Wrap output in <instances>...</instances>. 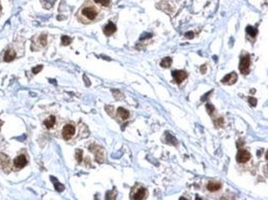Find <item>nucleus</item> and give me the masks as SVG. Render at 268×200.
Returning a JSON list of instances; mask_svg holds the SVG:
<instances>
[{"label":"nucleus","instance_id":"nucleus-1","mask_svg":"<svg viewBox=\"0 0 268 200\" xmlns=\"http://www.w3.org/2000/svg\"><path fill=\"white\" fill-rule=\"evenodd\" d=\"M81 13L89 21H92V20L96 19L97 16L98 14L97 8L95 7H93V6H88V7H83L81 11Z\"/></svg>","mask_w":268,"mask_h":200},{"label":"nucleus","instance_id":"nucleus-2","mask_svg":"<svg viewBox=\"0 0 268 200\" xmlns=\"http://www.w3.org/2000/svg\"><path fill=\"white\" fill-rule=\"evenodd\" d=\"M250 65L251 59L249 55H245L242 57L239 63V70L242 74H248L250 72Z\"/></svg>","mask_w":268,"mask_h":200},{"label":"nucleus","instance_id":"nucleus-3","mask_svg":"<svg viewBox=\"0 0 268 200\" xmlns=\"http://www.w3.org/2000/svg\"><path fill=\"white\" fill-rule=\"evenodd\" d=\"M236 159H237V161L239 163H246L251 159V154L247 150L241 149L238 152Z\"/></svg>","mask_w":268,"mask_h":200},{"label":"nucleus","instance_id":"nucleus-4","mask_svg":"<svg viewBox=\"0 0 268 200\" xmlns=\"http://www.w3.org/2000/svg\"><path fill=\"white\" fill-rule=\"evenodd\" d=\"M74 133H75V128L72 124H66L64 127L62 131V135L64 139L70 140V138L74 136Z\"/></svg>","mask_w":268,"mask_h":200},{"label":"nucleus","instance_id":"nucleus-5","mask_svg":"<svg viewBox=\"0 0 268 200\" xmlns=\"http://www.w3.org/2000/svg\"><path fill=\"white\" fill-rule=\"evenodd\" d=\"M174 80L177 84H180L187 78V73L183 70H175L172 73Z\"/></svg>","mask_w":268,"mask_h":200},{"label":"nucleus","instance_id":"nucleus-6","mask_svg":"<svg viewBox=\"0 0 268 200\" xmlns=\"http://www.w3.org/2000/svg\"><path fill=\"white\" fill-rule=\"evenodd\" d=\"M237 80H238V75L236 73L233 72V73H230L228 75H226L221 80V82L225 84V85H233L237 81Z\"/></svg>","mask_w":268,"mask_h":200},{"label":"nucleus","instance_id":"nucleus-7","mask_svg":"<svg viewBox=\"0 0 268 200\" xmlns=\"http://www.w3.org/2000/svg\"><path fill=\"white\" fill-rule=\"evenodd\" d=\"M14 166L18 168H23L26 165L27 163V160H26V156L24 155H20L17 156L13 161Z\"/></svg>","mask_w":268,"mask_h":200},{"label":"nucleus","instance_id":"nucleus-8","mask_svg":"<svg viewBox=\"0 0 268 200\" xmlns=\"http://www.w3.org/2000/svg\"><path fill=\"white\" fill-rule=\"evenodd\" d=\"M146 189L144 187H140L139 189L136 190V192L133 194L132 199L135 200H141L144 199V198L146 196Z\"/></svg>","mask_w":268,"mask_h":200},{"label":"nucleus","instance_id":"nucleus-9","mask_svg":"<svg viewBox=\"0 0 268 200\" xmlns=\"http://www.w3.org/2000/svg\"><path fill=\"white\" fill-rule=\"evenodd\" d=\"M104 33L106 36H111L112 34H114L116 31V26L115 25L113 22H110L107 26H105L104 27Z\"/></svg>","mask_w":268,"mask_h":200},{"label":"nucleus","instance_id":"nucleus-10","mask_svg":"<svg viewBox=\"0 0 268 200\" xmlns=\"http://www.w3.org/2000/svg\"><path fill=\"white\" fill-rule=\"evenodd\" d=\"M221 188V184L220 182L216 181V180H212L209 181L207 185V189L209 191L211 192H215V191H218L220 190Z\"/></svg>","mask_w":268,"mask_h":200},{"label":"nucleus","instance_id":"nucleus-11","mask_svg":"<svg viewBox=\"0 0 268 200\" xmlns=\"http://www.w3.org/2000/svg\"><path fill=\"white\" fill-rule=\"evenodd\" d=\"M15 57H16V52L13 49H8L4 55V61L10 62L15 59Z\"/></svg>","mask_w":268,"mask_h":200},{"label":"nucleus","instance_id":"nucleus-12","mask_svg":"<svg viewBox=\"0 0 268 200\" xmlns=\"http://www.w3.org/2000/svg\"><path fill=\"white\" fill-rule=\"evenodd\" d=\"M117 114L118 115L121 117V119L125 120V119H127L130 116V113L127 110H125L123 107H119L117 109Z\"/></svg>","mask_w":268,"mask_h":200},{"label":"nucleus","instance_id":"nucleus-13","mask_svg":"<svg viewBox=\"0 0 268 200\" xmlns=\"http://www.w3.org/2000/svg\"><path fill=\"white\" fill-rule=\"evenodd\" d=\"M55 117L54 115L50 116L49 118L46 119L44 121L45 126L47 129H51V128H52L53 126L55 125Z\"/></svg>","mask_w":268,"mask_h":200},{"label":"nucleus","instance_id":"nucleus-14","mask_svg":"<svg viewBox=\"0 0 268 200\" xmlns=\"http://www.w3.org/2000/svg\"><path fill=\"white\" fill-rule=\"evenodd\" d=\"M172 63H173V59L170 57H166L164 59H163L160 63V66L162 68H170V66L172 65Z\"/></svg>","mask_w":268,"mask_h":200},{"label":"nucleus","instance_id":"nucleus-15","mask_svg":"<svg viewBox=\"0 0 268 200\" xmlns=\"http://www.w3.org/2000/svg\"><path fill=\"white\" fill-rule=\"evenodd\" d=\"M51 180L54 182V185H55V189L58 191V192H62L63 190L64 189V186L62 185V184H60L59 183V181L57 180H55V178L54 177H51Z\"/></svg>","mask_w":268,"mask_h":200},{"label":"nucleus","instance_id":"nucleus-16","mask_svg":"<svg viewBox=\"0 0 268 200\" xmlns=\"http://www.w3.org/2000/svg\"><path fill=\"white\" fill-rule=\"evenodd\" d=\"M246 31L247 33L248 34L249 36H251L252 37H255L257 35V30L256 29L255 27H253V26H247Z\"/></svg>","mask_w":268,"mask_h":200},{"label":"nucleus","instance_id":"nucleus-17","mask_svg":"<svg viewBox=\"0 0 268 200\" xmlns=\"http://www.w3.org/2000/svg\"><path fill=\"white\" fill-rule=\"evenodd\" d=\"M0 163L3 167H7L9 166V160L7 158V156L4 154H1L0 155Z\"/></svg>","mask_w":268,"mask_h":200},{"label":"nucleus","instance_id":"nucleus-18","mask_svg":"<svg viewBox=\"0 0 268 200\" xmlns=\"http://www.w3.org/2000/svg\"><path fill=\"white\" fill-rule=\"evenodd\" d=\"M61 42L63 45H69L72 42V39L68 36H63L61 37Z\"/></svg>","mask_w":268,"mask_h":200},{"label":"nucleus","instance_id":"nucleus-19","mask_svg":"<svg viewBox=\"0 0 268 200\" xmlns=\"http://www.w3.org/2000/svg\"><path fill=\"white\" fill-rule=\"evenodd\" d=\"M39 41H40V44L42 45V46H45V45H46L47 44V36L46 35H41L39 38Z\"/></svg>","mask_w":268,"mask_h":200},{"label":"nucleus","instance_id":"nucleus-20","mask_svg":"<svg viewBox=\"0 0 268 200\" xmlns=\"http://www.w3.org/2000/svg\"><path fill=\"white\" fill-rule=\"evenodd\" d=\"M94 1L97 4H99L101 5H103V6H105V7L109 6V4H110V0H94Z\"/></svg>","mask_w":268,"mask_h":200},{"label":"nucleus","instance_id":"nucleus-21","mask_svg":"<svg viewBox=\"0 0 268 200\" xmlns=\"http://www.w3.org/2000/svg\"><path fill=\"white\" fill-rule=\"evenodd\" d=\"M76 159L78 160V161L79 163L82 161V159H83V152H82V150H77L76 151Z\"/></svg>","mask_w":268,"mask_h":200},{"label":"nucleus","instance_id":"nucleus-22","mask_svg":"<svg viewBox=\"0 0 268 200\" xmlns=\"http://www.w3.org/2000/svg\"><path fill=\"white\" fill-rule=\"evenodd\" d=\"M42 68H43V65H38L37 67H34L33 68H32V73L34 74H37L42 70Z\"/></svg>","mask_w":268,"mask_h":200},{"label":"nucleus","instance_id":"nucleus-23","mask_svg":"<svg viewBox=\"0 0 268 200\" xmlns=\"http://www.w3.org/2000/svg\"><path fill=\"white\" fill-rule=\"evenodd\" d=\"M206 110L208 111V113H209V115L210 114H212L213 113V111H215V108L212 105H210V104H207L206 105Z\"/></svg>","mask_w":268,"mask_h":200},{"label":"nucleus","instance_id":"nucleus-24","mask_svg":"<svg viewBox=\"0 0 268 200\" xmlns=\"http://www.w3.org/2000/svg\"><path fill=\"white\" fill-rule=\"evenodd\" d=\"M248 100H249V103L251 104L253 106H256V105H257V100H256L255 98H251V97H250L249 99H248Z\"/></svg>","mask_w":268,"mask_h":200},{"label":"nucleus","instance_id":"nucleus-25","mask_svg":"<svg viewBox=\"0 0 268 200\" xmlns=\"http://www.w3.org/2000/svg\"><path fill=\"white\" fill-rule=\"evenodd\" d=\"M185 36L188 38V39H191V38H193L194 37V33L192 32V31H188L187 33L185 34Z\"/></svg>","mask_w":268,"mask_h":200},{"label":"nucleus","instance_id":"nucleus-26","mask_svg":"<svg viewBox=\"0 0 268 200\" xmlns=\"http://www.w3.org/2000/svg\"><path fill=\"white\" fill-rule=\"evenodd\" d=\"M206 71V65H202V66L201 67V72L202 73H205Z\"/></svg>","mask_w":268,"mask_h":200}]
</instances>
